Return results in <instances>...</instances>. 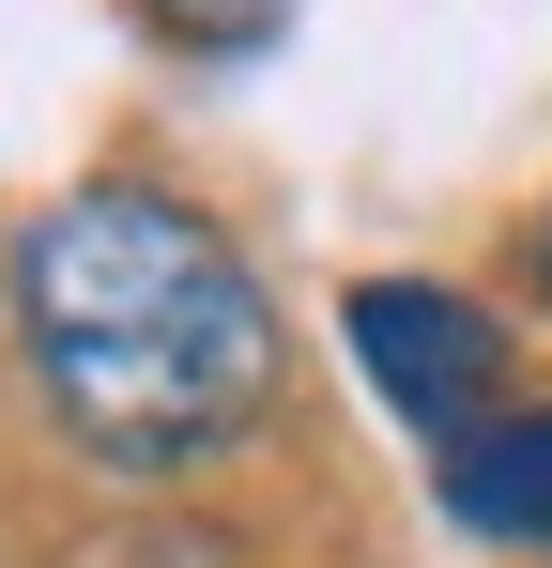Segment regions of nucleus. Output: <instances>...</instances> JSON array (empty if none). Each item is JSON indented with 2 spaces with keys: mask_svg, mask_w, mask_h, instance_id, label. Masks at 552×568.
<instances>
[{
  "mask_svg": "<svg viewBox=\"0 0 552 568\" xmlns=\"http://www.w3.org/2000/svg\"><path fill=\"white\" fill-rule=\"evenodd\" d=\"M16 354L108 476H200L292 399V323L184 185H62L16 231Z\"/></svg>",
  "mask_w": 552,
  "mask_h": 568,
  "instance_id": "1",
  "label": "nucleus"
},
{
  "mask_svg": "<svg viewBox=\"0 0 552 568\" xmlns=\"http://www.w3.org/2000/svg\"><path fill=\"white\" fill-rule=\"evenodd\" d=\"M338 354H354V384L430 462L507 415V323H491L476 292H446V277H354L338 292Z\"/></svg>",
  "mask_w": 552,
  "mask_h": 568,
  "instance_id": "2",
  "label": "nucleus"
},
{
  "mask_svg": "<svg viewBox=\"0 0 552 568\" xmlns=\"http://www.w3.org/2000/svg\"><path fill=\"white\" fill-rule=\"evenodd\" d=\"M446 523L460 538H507V554L552 538V399H507L476 446H446Z\"/></svg>",
  "mask_w": 552,
  "mask_h": 568,
  "instance_id": "3",
  "label": "nucleus"
},
{
  "mask_svg": "<svg viewBox=\"0 0 552 568\" xmlns=\"http://www.w3.org/2000/svg\"><path fill=\"white\" fill-rule=\"evenodd\" d=\"M78 568H262L246 538H215V523H184V507H154V523H108Z\"/></svg>",
  "mask_w": 552,
  "mask_h": 568,
  "instance_id": "4",
  "label": "nucleus"
},
{
  "mask_svg": "<svg viewBox=\"0 0 552 568\" xmlns=\"http://www.w3.org/2000/svg\"><path fill=\"white\" fill-rule=\"evenodd\" d=\"M276 16H292V0H139L154 47H262Z\"/></svg>",
  "mask_w": 552,
  "mask_h": 568,
  "instance_id": "5",
  "label": "nucleus"
},
{
  "mask_svg": "<svg viewBox=\"0 0 552 568\" xmlns=\"http://www.w3.org/2000/svg\"><path fill=\"white\" fill-rule=\"evenodd\" d=\"M522 292L552 307V200H538V231H522Z\"/></svg>",
  "mask_w": 552,
  "mask_h": 568,
  "instance_id": "6",
  "label": "nucleus"
}]
</instances>
